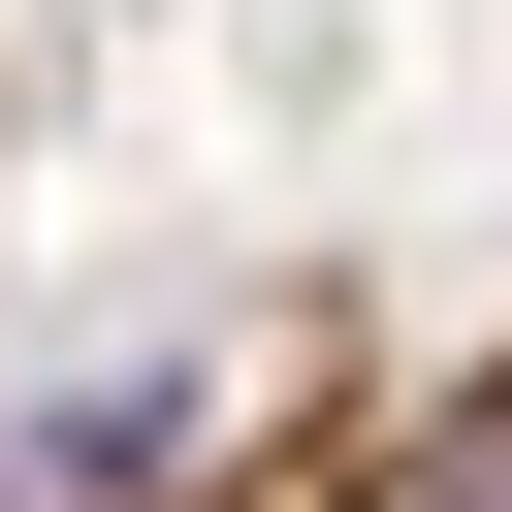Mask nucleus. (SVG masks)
<instances>
[{
	"mask_svg": "<svg viewBox=\"0 0 512 512\" xmlns=\"http://www.w3.org/2000/svg\"><path fill=\"white\" fill-rule=\"evenodd\" d=\"M64 512H512V320H480V352H352V384H256V416H192V448L64 480Z\"/></svg>",
	"mask_w": 512,
	"mask_h": 512,
	"instance_id": "obj_1",
	"label": "nucleus"
}]
</instances>
